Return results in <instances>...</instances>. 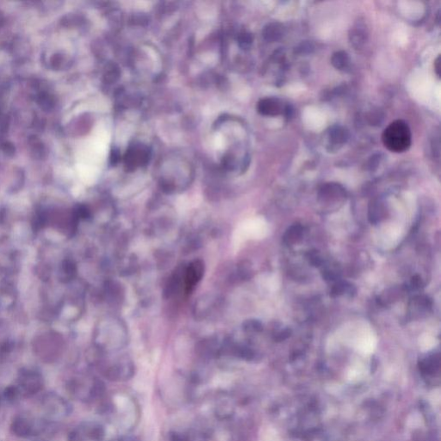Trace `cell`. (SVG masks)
Segmentation results:
<instances>
[{"instance_id": "6", "label": "cell", "mask_w": 441, "mask_h": 441, "mask_svg": "<svg viewBox=\"0 0 441 441\" xmlns=\"http://www.w3.org/2000/svg\"><path fill=\"white\" fill-rule=\"evenodd\" d=\"M258 112L267 117H276L281 115L285 111L284 104L280 100L276 97H265L260 100L257 104Z\"/></svg>"}, {"instance_id": "11", "label": "cell", "mask_w": 441, "mask_h": 441, "mask_svg": "<svg viewBox=\"0 0 441 441\" xmlns=\"http://www.w3.org/2000/svg\"><path fill=\"white\" fill-rule=\"evenodd\" d=\"M333 66L336 69L344 70L348 67L350 63V59L348 54L345 51H338L335 53L331 58Z\"/></svg>"}, {"instance_id": "19", "label": "cell", "mask_w": 441, "mask_h": 441, "mask_svg": "<svg viewBox=\"0 0 441 441\" xmlns=\"http://www.w3.org/2000/svg\"><path fill=\"white\" fill-rule=\"evenodd\" d=\"M308 259L309 262L315 266H319L322 263L321 259L316 252H309L308 254Z\"/></svg>"}, {"instance_id": "17", "label": "cell", "mask_w": 441, "mask_h": 441, "mask_svg": "<svg viewBox=\"0 0 441 441\" xmlns=\"http://www.w3.org/2000/svg\"><path fill=\"white\" fill-rule=\"evenodd\" d=\"M103 391H104V384L101 381L96 380L92 384L90 393H91V396L92 397H97V396H101Z\"/></svg>"}, {"instance_id": "7", "label": "cell", "mask_w": 441, "mask_h": 441, "mask_svg": "<svg viewBox=\"0 0 441 441\" xmlns=\"http://www.w3.org/2000/svg\"><path fill=\"white\" fill-rule=\"evenodd\" d=\"M327 138H328V146L330 150H337L342 148L346 142H348L349 138V133L348 130L340 125H335L330 128L329 131L327 132Z\"/></svg>"}, {"instance_id": "5", "label": "cell", "mask_w": 441, "mask_h": 441, "mask_svg": "<svg viewBox=\"0 0 441 441\" xmlns=\"http://www.w3.org/2000/svg\"><path fill=\"white\" fill-rule=\"evenodd\" d=\"M43 428L44 425H43V423L34 425L33 423L23 417L16 418L11 426L13 434L21 438H27L31 435H37L43 432Z\"/></svg>"}, {"instance_id": "2", "label": "cell", "mask_w": 441, "mask_h": 441, "mask_svg": "<svg viewBox=\"0 0 441 441\" xmlns=\"http://www.w3.org/2000/svg\"><path fill=\"white\" fill-rule=\"evenodd\" d=\"M150 152L146 146L135 144L131 146L124 156V163L129 171H134L148 163Z\"/></svg>"}, {"instance_id": "4", "label": "cell", "mask_w": 441, "mask_h": 441, "mask_svg": "<svg viewBox=\"0 0 441 441\" xmlns=\"http://www.w3.org/2000/svg\"><path fill=\"white\" fill-rule=\"evenodd\" d=\"M19 386L26 397L34 396L43 389V378L36 372H23L19 379Z\"/></svg>"}, {"instance_id": "13", "label": "cell", "mask_w": 441, "mask_h": 441, "mask_svg": "<svg viewBox=\"0 0 441 441\" xmlns=\"http://www.w3.org/2000/svg\"><path fill=\"white\" fill-rule=\"evenodd\" d=\"M365 39H366V32L360 29V25L358 27L354 28V31L351 34V41L354 43V45L356 48H359L363 43H365Z\"/></svg>"}, {"instance_id": "14", "label": "cell", "mask_w": 441, "mask_h": 441, "mask_svg": "<svg viewBox=\"0 0 441 441\" xmlns=\"http://www.w3.org/2000/svg\"><path fill=\"white\" fill-rule=\"evenodd\" d=\"M87 436L92 440H100L102 439L104 435L103 429L100 426H91V428L88 429Z\"/></svg>"}, {"instance_id": "1", "label": "cell", "mask_w": 441, "mask_h": 441, "mask_svg": "<svg viewBox=\"0 0 441 441\" xmlns=\"http://www.w3.org/2000/svg\"><path fill=\"white\" fill-rule=\"evenodd\" d=\"M384 147L394 153H403L410 148L412 134L408 124L403 120L390 123L382 134Z\"/></svg>"}, {"instance_id": "15", "label": "cell", "mask_w": 441, "mask_h": 441, "mask_svg": "<svg viewBox=\"0 0 441 441\" xmlns=\"http://www.w3.org/2000/svg\"><path fill=\"white\" fill-rule=\"evenodd\" d=\"M238 43H239L240 47L242 49H249L250 46L252 45V43H253V37H252L251 34L248 33V32H242V33L240 34L239 37H238Z\"/></svg>"}, {"instance_id": "21", "label": "cell", "mask_w": 441, "mask_h": 441, "mask_svg": "<svg viewBox=\"0 0 441 441\" xmlns=\"http://www.w3.org/2000/svg\"><path fill=\"white\" fill-rule=\"evenodd\" d=\"M434 68L435 73H436V74H437L438 77H439V75H440V56H439V55H438L437 59L435 60Z\"/></svg>"}, {"instance_id": "3", "label": "cell", "mask_w": 441, "mask_h": 441, "mask_svg": "<svg viewBox=\"0 0 441 441\" xmlns=\"http://www.w3.org/2000/svg\"><path fill=\"white\" fill-rule=\"evenodd\" d=\"M185 292L190 294L198 284L204 274V264L202 260H194L183 271Z\"/></svg>"}, {"instance_id": "8", "label": "cell", "mask_w": 441, "mask_h": 441, "mask_svg": "<svg viewBox=\"0 0 441 441\" xmlns=\"http://www.w3.org/2000/svg\"><path fill=\"white\" fill-rule=\"evenodd\" d=\"M43 404L48 412H52L54 414H58L59 412H61V414H62L68 413V408H69L68 405L63 399L54 394L47 395L44 398Z\"/></svg>"}, {"instance_id": "16", "label": "cell", "mask_w": 441, "mask_h": 441, "mask_svg": "<svg viewBox=\"0 0 441 441\" xmlns=\"http://www.w3.org/2000/svg\"><path fill=\"white\" fill-rule=\"evenodd\" d=\"M243 329L245 331H254V332H259L263 329L262 324L260 323L259 320H247L244 325H243Z\"/></svg>"}, {"instance_id": "10", "label": "cell", "mask_w": 441, "mask_h": 441, "mask_svg": "<svg viewBox=\"0 0 441 441\" xmlns=\"http://www.w3.org/2000/svg\"><path fill=\"white\" fill-rule=\"evenodd\" d=\"M303 229L299 224H295L293 226L287 230V232L284 235V242L288 245H292L296 242H299L302 239Z\"/></svg>"}, {"instance_id": "23", "label": "cell", "mask_w": 441, "mask_h": 441, "mask_svg": "<svg viewBox=\"0 0 441 441\" xmlns=\"http://www.w3.org/2000/svg\"><path fill=\"white\" fill-rule=\"evenodd\" d=\"M172 441H184L185 438H184V436H183L182 434L175 433V434L172 435Z\"/></svg>"}, {"instance_id": "12", "label": "cell", "mask_w": 441, "mask_h": 441, "mask_svg": "<svg viewBox=\"0 0 441 441\" xmlns=\"http://www.w3.org/2000/svg\"><path fill=\"white\" fill-rule=\"evenodd\" d=\"M384 210L383 206L379 204L378 202H373L369 211V217L371 222L373 224H377L378 222H380L381 219L384 217Z\"/></svg>"}, {"instance_id": "20", "label": "cell", "mask_w": 441, "mask_h": 441, "mask_svg": "<svg viewBox=\"0 0 441 441\" xmlns=\"http://www.w3.org/2000/svg\"><path fill=\"white\" fill-rule=\"evenodd\" d=\"M84 440V438H83V435H82V432H79L78 430H74V431H72V432H70L69 435H68V441H83Z\"/></svg>"}, {"instance_id": "9", "label": "cell", "mask_w": 441, "mask_h": 441, "mask_svg": "<svg viewBox=\"0 0 441 441\" xmlns=\"http://www.w3.org/2000/svg\"><path fill=\"white\" fill-rule=\"evenodd\" d=\"M284 34V28L283 25L278 22L270 23L266 25L263 31L265 39L268 42L273 43L281 39Z\"/></svg>"}, {"instance_id": "22", "label": "cell", "mask_w": 441, "mask_h": 441, "mask_svg": "<svg viewBox=\"0 0 441 441\" xmlns=\"http://www.w3.org/2000/svg\"><path fill=\"white\" fill-rule=\"evenodd\" d=\"M411 284H412V286L414 288H419L420 286V284H421V280H420V278L418 276H415V277L412 278Z\"/></svg>"}, {"instance_id": "18", "label": "cell", "mask_w": 441, "mask_h": 441, "mask_svg": "<svg viewBox=\"0 0 441 441\" xmlns=\"http://www.w3.org/2000/svg\"><path fill=\"white\" fill-rule=\"evenodd\" d=\"M19 390L18 387L13 386V385H11V386H8L7 388H6V390L4 391V396H5V398L8 400V401H13V400H15L17 398V396L19 395Z\"/></svg>"}]
</instances>
